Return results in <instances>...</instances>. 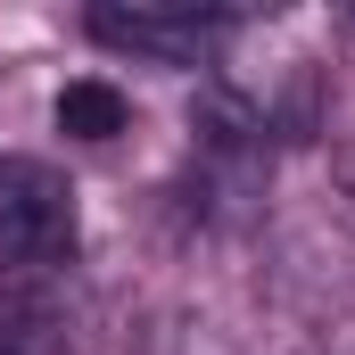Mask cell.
<instances>
[{"mask_svg": "<svg viewBox=\"0 0 355 355\" xmlns=\"http://www.w3.org/2000/svg\"><path fill=\"white\" fill-rule=\"evenodd\" d=\"M0 257L17 272L75 265V190L50 174V166L0 157Z\"/></svg>", "mask_w": 355, "mask_h": 355, "instance_id": "obj_1", "label": "cell"}, {"mask_svg": "<svg viewBox=\"0 0 355 355\" xmlns=\"http://www.w3.org/2000/svg\"><path fill=\"white\" fill-rule=\"evenodd\" d=\"M91 33L107 50L149 58V67H198L223 42V17L198 0H132V8H91Z\"/></svg>", "mask_w": 355, "mask_h": 355, "instance_id": "obj_2", "label": "cell"}, {"mask_svg": "<svg viewBox=\"0 0 355 355\" xmlns=\"http://www.w3.org/2000/svg\"><path fill=\"white\" fill-rule=\"evenodd\" d=\"M50 124L67 132V141H116L124 124H132V107H124V91L99 83V75H75V83L50 99Z\"/></svg>", "mask_w": 355, "mask_h": 355, "instance_id": "obj_3", "label": "cell"}]
</instances>
